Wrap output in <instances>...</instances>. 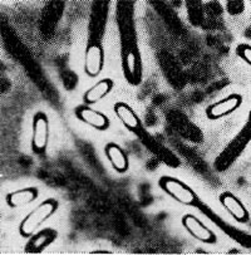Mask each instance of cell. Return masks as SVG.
<instances>
[{
  "label": "cell",
  "instance_id": "6da1fadb",
  "mask_svg": "<svg viewBox=\"0 0 251 255\" xmlns=\"http://www.w3.org/2000/svg\"><path fill=\"white\" fill-rule=\"evenodd\" d=\"M57 205V201L53 200V199H48L44 203L40 204L39 206H37L29 215L25 216L23 223L20 224V228H19L20 234L23 237H30L35 232L38 226L54 213Z\"/></svg>",
  "mask_w": 251,
  "mask_h": 255
},
{
  "label": "cell",
  "instance_id": "7a4b0ae2",
  "mask_svg": "<svg viewBox=\"0 0 251 255\" xmlns=\"http://www.w3.org/2000/svg\"><path fill=\"white\" fill-rule=\"evenodd\" d=\"M160 185L163 187L167 194L173 196L180 203L186 205H192L196 201V195L187 185L183 184L180 180L175 177H162L160 180Z\"/></svg>",
  "mask_w": 251,
  "mask_h": 255
},
{
  "label": "cell",
  "instance_id": "3957f363",
  "mask_svg": "<svg viewBox=\"0 0 251 255\" xmlns=\"http://www.w3.org/2000/svg\"><path fill=\"white\" fill-rule=\"evenodd\" d=\"M48 142V121L44 113L39 112L33 122V148L35 152L44 151Z\"/></svg>",
  "mask_w": 251,
  "mask_h": 255
},
{
  "label": "cell",
  "instance_id": "277c9868",
  "mask_svg": "<svg viewBox=\"0 0 251 255\" xmlns=\"http://www.w3.org/2000/svg\"><path fill=\"white\" fill-rule=\"evenodd\" d=\"M182 224L186 229L188 230V233H191L195 238H197L199 240L204 243H215L216 237H215L214 233L211 230H209L196 216L191 215V214H187L182 218Z\"/></svg>",
  "mask_w": 251,
  "mask_h": 255
},
{
  "label": "cell",
  "instance_id": "5b68a950",
  "mask_svg": "<svg viewBox=\"0 0 251 255\" xmlns=\"http://www.w3.org/2000/svg\"><path fill=\"white\" fill-rule=\"evenodd\" d=\"M241 102H243V97H241V96L239 95L229 96V97L225 98V100L220 101V102L210 106L206 111L207 116L212 120L220 119V117L225 116V115H228V113L235 111L236 108L241 105Z\"/></svg>",
  "mask_w": 251,
  "mask_h": 255
},
{
  "label": "cell",
  "instance_id": "8992f818",
  "mask_svg": "<svg viewBox=\"0 0 251 255\" xmlns=\"http://www.w3.org/2000/svg\"><path fill=\"white\" fill-rule=\"evenodd\" d=\"M220 201H221V204L225 206V209H228L229 213L238 221L245 223V221L249 220V213L246 211L244 204L239 200L238 197L234 196L231 192H224L220 196Z\"/></svg>",
  "mask_w": 251,
  "mask_h": 255
},
{
  "label": "cell",
  "instance_id": "52a82bcc",
  "mask_svg": "<svg viewBox=\"0 0 251 255\" xmlns=\"http://www.w3.org/2000/svg\"><path fill=\"white\" fill-rule=\"evenodd\" d=\"M77 116L79 120L84 121L86 124L91 125L97 129H106L110 126V121L103 113L97 112L88 107H78L76 111Z\"/></svg>",
  "mask_w": 251,
  "mask_h": 255
},
{
  "label": "cell",
  "instance_id": "ba28073f",
  "mask_svg": "<svg viewBox=\"0 0 251 255\" xmlns=\"http://www.w3.org/2000/svg\"><path fill=\"white\" fill-rule=\"evenodd\" d=\"M103 50L98 44H91L86 53V72L89 76H97L102 71Z\"/></svg>",
  "mask_w": 251,
  "mask_h": 255
},
{
  "label": "cell",
  "instance_id": "9c48e42d",
  "mask_svg": "<svg viewBox=\"0 0 251 255\" xmlns=\"http://www.w3.org/2000/svg\"><path fill=\"white\" fill-rule=\"evenodd\" d=\"M106 155H107L108 160L111 161V163L117 171L123 172L127 170L128 161H127V157H126L125 152H123L120 146L116 145V143H108L106 146Z\"/></svg>",
  "mask_w": 251,
  "mask_h": 255
},
{
  "label": "cell",
  "instance_id": "30bf717a",
  "mask_svg": "<svg viewBox=\"0 0 251 255\" xmlns=\"http://www.w3.org/2000/svg\"><path fill=\"white\" fill-rule=\"evenodd\" d=\"M38 196V191L34 187H29V189L19 190V191L11 192L8 195V204L11 208H18V206L25 205V204L31 203L35 200Z\"/></svg>",
  "mask_w": 251,
  "mask_h": 255
},
{
  "label": "cell",
  "instance_id": "8fae6325",
  "mask_svg": "<svg viewBox=\"0 0 251 255\" xmlns=\"http://www.w3.org/2000/svg\"><path fill=\"white\" fill-rule=\"evenodd\" d=\"M115 112L118 119L131 129H136L139 127V121L133 111L131 110L128 105L123 102H118L115 105Z\"/></svg>",
  "mask_w": 251,
  "mask_h": 255
},
{
  "label": "cell",
  "instance_id": "7c38bea8",
  "mask_svg": "<svg viewBox=\"0 0 251 255\" xmlns=\"http://www.w3.org/2000/svg\"><path fill=\"white\" fill-rule=\"evenodd\" d=\"M112 87H113V82L111 81V79H103V81L98 82L97 84H94L91 90L87 91L86 96H84L86 102L94 103V102H97V101L102 100L107 93L111 92Z\"/></svg>",
  "mask_w": 251,
  "mask_h": 255
},
{
  "label": "cell",
  "instance_id": "4fadbf2b",
  "mask_svg": "<svg viewBox=\"0 0 251 255\" xmlns=\"http://www.w3.org/2000/svg\"><path fill=\"white\" fill-rule=\"evenodd\" d=\"M54 233L53 232H49V230H45V232H43L42 234H39L38 237L34 238V240H33V245H34L37 249H39V248L44 247L45 244H47L48 242H52V237L50 235H53Z\"/></svg>",
  "mask_w": 251,
  "mask_h": 255
},
{
  "label": "cell",
  "instance_id": "5bb4252c",
  "mask_svg": "<svg viewBox=\"0 0 251 255\" xmlns=\"http://www.w3.org/2000/svg\"><path fill=\"white\" fill-rule=\"evenodd\" d=\"M126 67L131 73H134V69H136V55L133 53L129 52L126 57Z\"/></svg>",
  "mask_w": 251,
  "mask_h": 255
},
{
  "label": "cell",
  "instance_id": "9a60e30c",
  "mask_svg": "<svg viewBox=\"0 0 251 255\" xmlns=\"http://www.w3.org/2000/svg\"><path fill=\"white\" fill-rule=\"evenodd\" d=\"M239 48H240V54L243 55V58L251 66V47H249V45H240Z\"/></svg>",
  "mask_w": 251,
  "mask_h": 255
},
{
  "label": "cell",
  "instance_id": "2e32d148",
  "mask_svg": "<svg viewBox=\"0 0 251 255\" xmlns=\"http://www.w3.org/2000/svg\"><path fill=\"white\" fill-rule=\"evenodd\" d=\"M91 254H111V252H107V250H97V252H92Z\"/></svg>",
  "mask_w": 251,
  "mask_h": 255
}]
</instances>
